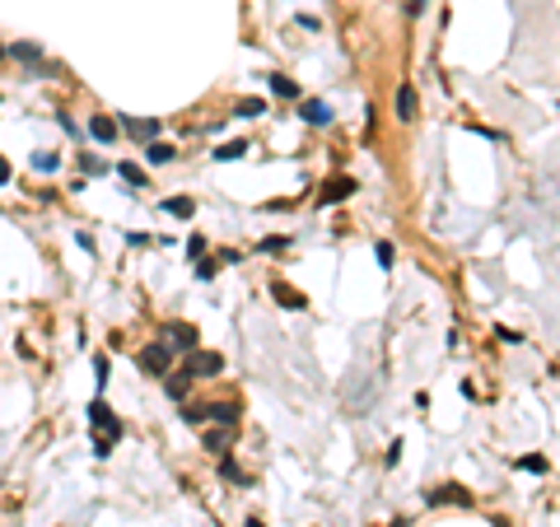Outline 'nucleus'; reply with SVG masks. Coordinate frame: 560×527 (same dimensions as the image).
I'll use <instances>...</instances> for the list:
<instances>
[{"instance_id":"f257e3e1","label":"nucleus","mask_w":560,"mask_h":527,"mask_svg":"<svg viewBox=\"0 0 560 527\" xmlns=\"http://www.w3.org/2000/svg\"><path fill=\"white\" fill-rule=\"evenodd\" d=\"M187 425H219V430H238V420H243V406L233 402H215V406H187L182 411Z\"/></svg>"},{"instance_id":"f03ea898","label":"nucleus","mask_w":560,"mask_h":527,"mask_svg":"<svg viewBox=\"0 0 560 527\" xmlns=\"http://www.w3.org/2000/svg\"><path fill=\"white\" fill-rule=\"evenodd\" d=\"M182 373L187 378H215V373H224V355H215V350H187Z\"/></svg>"},{"instance_id":"7ed1b4c3","label":"nucleus","mask_w":560,"mask_h":527,"mask_svg":"<svg viewBox=\"0 0 560 527\" xmlns=\"http://www.w3.org/2000/svg\"><path fill=\"white\" fill-rule=\"evenodd\" d=\"M89 430H98L103 439H122V420H117V411H112L108 402H89Z\"/></svg>"},{"instance_id":"20e7f679","label":"nucleus","mask_w":560,"mask_h":527,"mask_svg":"<svg viewBox=\"0 0 560 527\" xmlns=\"http://www.w3.org/2000/svg\"><path fill=\"white\" fill-rule=\"evenodd\" d=\"M350 191H359V182L345 178V173H336V178H327V182L318 187V205H336V201H345Z\"/></svg>"},{"instance_id":"39448f33","label":"nucleus","mask_w":560,"mask_h":527,"mask_svg":"<svg viewBox=\"0 0 560 527\" xmlns=\"http://www.w3.org/2000/svg\"><path fill=\"white\" fill-rule=\"evenodd\" d=\"M169 359H173V350L164 341H155V345L140 350V369L150 373V378H164V373H169Z\"/></svg>"},{"instance_id":"423d86ee","label":"nucleus","mask_w":560,"mask_h":527,"mask_svg":"<svg viewBox=\"0 0 560 527\" xmlns=\"http://www.w3.org/2000/svg\"><path fill=\"white\" fill-rule=\"evenodd\" d=\"M425 504L435 509V504H472V490H462V485H435V490H425Z\"/></svg>"},{"instance_id":"0eeeda50","label":"nucleus","mask_w":560,"mask_h":527,"mask_svg":"<svg viewBox=\"0 0 560 527\" xmlns=\"http://www.w3.org/2000/svg\"><path fill=\"white\" fill-rule=\"evenodd\" d=\"M164 345H169V350H196V327L169 322L164 327Z\"/></svg>"},{"instance_id":"6e6552de","label":"nucleus","mask_w":560,"mask_h":527,"mask_svg":"<svg viewBox=\"0 0 560 527\" xmlns=\"http://www.w3.org/2000/svg\"><path fill=\"white\" fill-rule=\"evenodd\" d=\"M117 131H126V136H136V140H155V136H159V117H136V122H131V117H122V122H117Z\"/></svg>"},{"instance_id":"1a4fd4ad","label":"nucleus","mask_w":560,"mask_h":527,"mask_svg":"<svg viewBox=\"0 0 560 527\" xmlns=\"http://www.w3.org/2000/svg\"><path fill=\"white\" fill-rule=\"evenodd\" d=\"M299 117L309 126H332V108H327L322 98H304V103H299Z\"/></svg>"},{"instance_id":"9d476101","label":"nucleus","mask_w":560,"mask_h":527,"mask_svg":"<svg viewBox=\"0 0 560 527\" xmlns=\"http://www.w3.org/2000/svg\"><path fill=\"white\" fill-rule=\"evenodd\" d=\"M5 56H15V61H24V65H38V70H47V65H42V47H38V42H15Z\"/></svg>"},{"instance_id":"9b49d317","label":"nucleus","mask_w":560,"mask_h":527,"mask_svg":"<svg viewBox=\"0 0 560 527\" xmlns=\"http://www.w3.org/2000/svg\"><path fill=\"white\" fill-rule=\"evenodd\" d=\"M238 439V430H219V425H205V453H224Z\"/></svg>"},{"instance_id":"f8f14e48","label":"nucleus","mask_w":560,"mask_h":527,"mask_svg":"<svg viewBox=\"0 0 560 527\" xmlns=\"http://www.w3.org/2000/svg\"><path fill=\"white\" fill-rule=\"evenodd\" d=\"M89 136L98 140V145H112L122 131H117V122H112V117H89Z\"/></svg>"},{"instance_id":"ddd939ff","label":"nucleus","mask_w":560,"mask_h":527,"mask_svg":"<svg viewBox=\"0 0 560 527\" xmlns=\"http://www.w3.org/2000/svg\"><path fill=\"white\" fill-rule=\"evenodd\" d=\"M397 122H416V89L397 84Z\"/></svg>"},{"instance_id":"4468645a","label":"nucleus","mask_w":560,"mask_h":527,"mask_svg":"<svg viewBox=\"0 0 560 527\" xmlns=\"http://www.w3.org/2000/svg\"><path fill=\"white\" fill-rule=\"evenodd\" d=\"M145 159H150V168H159V164H173V159H178V150H173V145H164V140H150Z\"/></svg>"},{"instance_id":"2eb2a0df","label":"nucleus","mask_w":560,"mask_h":527,"mask_svg":"<svg viewBox=\"0 0 560 527\" xmlns=\"http://www.w3.org/2000/svg\"><path fill=\"white\" fill-rule=\"evenodd\" d=\"M271 294H276V304L280 308H304V294H299V290H290V285H271Z\"/></svg>"},{"instance_id":"dca6fc26","label":"nucleus","mask_w":560,"mask_h":527,"mask_svg":"<svg viewBox=\"0 0 560 527\" xmlns=\"http://www.w3.org/2000/svg\"><path fill=\"white\" fill-rule=\"evenodd\" d=\"M187 388H192V378H187V373H164V392H169L173 402H182Z\"/></svg>"},{"instance_id":"f3484780","label":"nucleus","mask_w":560,"mask_h":527,"mask_svg":"<svg viewBox=\"0 0 560 527\" xmlns=\"http://www.w3.org/2000/svg\"><path fill=\"white\" fill-rule=\"evenodd\" d=\"M266 84H271V93H276V98H299V84H295L290 75H271Z\"/></svg>"},{"instance_id":"a211bd4d","label":"nucleus","mask_w":560,"mask_h":527,"mask_svg":"<svg viewBox=\"0 0 560 527\" xmlns=\"http://www.w3.org/2000/svg\"><path fill=\"white\" fill-rule=\"evenodd\" d=\"M243 155H248V140H229V145H219V150H215L219 164H233V159H243Z\"/></svg>"},{"instance_id":"6ab92c4d","label":"nucleus","mask_w":560,"mask_h":527,"mask_svg":"<svg viewBox=\"0 0 560 527\" xmlns=\"http://www.w3.org/2000/svg\"><path fill=\"white\" fill-rule=\"evenodd\" d=\"M518 471H528V476H546V471H551V462H546V457H537V453H528V457H518Z\"/></svg>"},{"instance_id":"aec40b11","label":"nucleus","mask_w":560,"mask_h":527,"mask_svg":"<svg viewBox=\"0 0 560 527\" xmlns=\"http://www.w3.org/2000/svg\"><path fill=\"white\" fill-rule=\"evenodd\" d=\"M164 210H169L173 219H192V210H196V201H187V196H173V201H164Z\"/></svg>"},{"instance_id":"412c9836","label":"nucleus","mask_w":560,"mask_h":527,"mask_svg":"<svg viewBox=\"0 0 560 527\" xmlns=\"http://www.w3.org/2000/svg\"><path fill=\"white\" fill-rule=\"evenodd\" d=\"M33 168H38V173H56V168H61V155H52V150H38V155H33Z\"/></svg>"},{"instance_id":"4be33fe9","label":"nucleus","mask_w":560,"mask_h":527,"mask_svg":"<svg viewBox=\"0 0 560 527\" xmlns=\"http://www.w3.org/2000/svg\"><path fill=\"white\" fill-rule=\"evenodd\" d=\"M219 476H224V481H233V485H248V476H243V466L233 462V457H224V462H219Z\"/></svg>"},{"instance_id":"5701e85b","label":"nucleus","mask_w":560,"mask_h":527,"mask_svg":"<svg viewBox=\"0 0 560 527\" xmlns=\"http://www.w3.org/2000/svg\"><path fill=\"white\" fill-rule=\"evenodd\" d=\"M373 257H378V266H383V271H392V262H397L392 243H373Z\"/></svg>"},{"instance_id":"b1692460","label":"nucleus","mask_w":560,"mask_h":527,"mask_svg":"<svg viewBox=\"0 0 560 527\" xmlns=\"http://www.w3.org/2000/svg\"><path fill=\"white\" fill-rule=\"evenodd\" d=\"M117 173H122V178H126V182H131V187H145V168H136L131 159H126V164H122V168H117Z\"/></svg>"},{"instance_id":"393cba45","label":"nucleus","mask_w":560,"mask_h":527,"mask_svg":"<svg viewBox=\"0 0 560 527\" xmlns=\"http://www.w3.org/2000/svg\"><path fill=\"white\" fill-rule=\"evenodd\" d=\"M262 112H266L262 98H243V103H238V117H262Z\"/></svg>"},{"instance_id":"a878e982","label":"nucleus","mask_w":560,"mask_h":527,"mask_svg":"<svg viewBox=\"0 0 560 527\" xmlns=\"http://www.w3.org/2000/svg\"><path fill=\"white\" fill-rule=\"evenodd\" d=\"M290 248V238H262V252L266 257H276V252H285Z\"/></svg>"},{"instance_id":"bb28decb","label":"nucleus","mask_w":560,"mask_h":527,"mask_svg":"<svg viewBox=\"0 0 560 527\" xmlns=\"http://www.w3.org/2000/svg\"><path fill=\"white\" fill-rule=\"evenodd\" d=\"M215 271H219L215 262H196V271H192V276H196V280H215Z\"/></svg>"},{"instance_id":"cd10ccee","label":"nucleus","mask_w":560,"mask_h":527,"mask_svg":"<svg viewBox=\"0 0 560 527\" xmlns=\"http://www.w3.org/2000/svg\"><path fill=\"white\" fill-rule=\"evenodd\" d=\"M383 462H388V466L402 462V439H392V448H388V457H383Z\"/></svg>"},{"instance_id":"c85d7f7f","label":"nucleus","mask_w":560,"mask_h":527,"mask_svg":"<svg viewBox=\"0 0 560 527\" xmlns=\"http://www.w3.org/2000/svg\"><path fill=\"white\" fill-rule=\"evenodd\" d=\"M112 453V439H93V457H108Z\"/></svg>"},{"instance_id":"c756f323","label":"nucleus","mask_w":560,"mask_h":527,"mask_svg":"<svg viewBox=\"0 0 560 527\" xmlns=\"http://www.w3.org/2000/svg\"><path fill=\"white\" fill-rule=\"evenodd\" d=\"M420 10H425V0H406V15H411V19H416Z\"/></svg>"},{"instance_id":"7c9ffc66","label":"nucleus","mask_w":560,"mask_h":527,"mask_svg":"<svg viewBox=\"0 0 560 527\" xmlns=\"http://www.w3.org/2000/svg\"><path fill=\"white\" fill-rule=\"evenodd\" d=\"M0 182H10V164L5 159H0Z\"/></svg>"},{"instance_id":"2f4dec72","label":"nucleus","mask_w":560,"mask_h":527,"mask_svg":"<svg viewBox=\"0 0 560 527\" xmlns=\"http://www.w3.org/2000/svg\"><path fill=\"white\" fill-rule=\"evenodd\" d=\"M248 527H262V523H257V518H252V523H248Z\"/></svg>"},{"instance_id":"473e14b6","label":"nucleus","mask_w":560,"mask_h":527,"mask_svg":"<svg viewBox=\"0 0 560 527\" xmlns=\"http://www.w3.org/2000/svg\"><path fill=\"white\" fill-rule=\"evenodd\" d=\"M0 61H5V47H0Z\"/></svg>"}]
</instances>
